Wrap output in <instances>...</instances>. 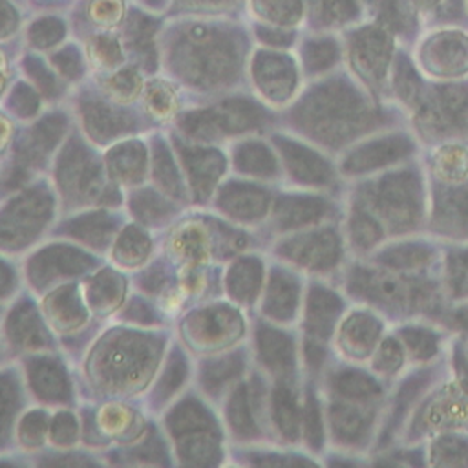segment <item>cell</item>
Here are the masks:
<instances>
[{
  "label": "cell",
  "mask_w": 468,
  "mask_h": 468,
  "mask_svg": "<svg viewBox=\"0 0 468 468\" xmlns=\"http://www.w3.org/2000/svg\"><path fill=\"white\" fill-rule=\"evenodd\" d=\"M349 287L366 298L382 302L397 307L422 305L430 300L431 291L424 283L410 282L399 276L380 274L373 271H355L351 276Z\"/></svg>",
  "instance_id": "6da1fadb"
},
{
  "label": "cell",
  "mask_w": 468,
  "mask_h": 468,
  "mask_svg": "<svg viewBox=\"0 0 468 468\" xmlns=\"http://www.w3.org/2000/svg\"><path fill=\"white\" fill-rule=\"evenodd\" d=\"M375 208L393 227H406L415 221L419 210V186L411 174H399L378 183L373 192Z\"/></svg>",
  "instance_id": "7a4b0ae2"
},
{
  "label": "cell",
  "mask_w": 468,
  "mask_h": 468,
  "mask_svg": "<svg viewBox=\"0 0 468 468\" xmlns=\"http://www.w3.org/2000/svg\"><path fill=\"white\" fill-rule=\"evenodd\" d=\"M411 150V144L400 137H393V139H384L373 144H367L366 148H360L356 152H353L344 168L347 172H360V170H369L375 168L378 165L384 163H391L393 159H399L402 155H406Z\"/></svg>",
  "instance_id": "3957f363"
},
{
  "label": "cell",
  "mask_w": 468,
  "mask_h": 468,
  "mask_svg": "<svg viewBox=\"0 0 468 468\" xmlns=\"http://www.w3.org/2000/svg\"><path fill=\"white\" fill-rule=\"evenodd\" d=\"M380 327L375 318L367 314H353L342 329V340L344 347L355 355V356H364L371 351L378 338Z\"/></svg>",
  "instance_id": "277c9868"
},
{
  "label": "cell",
  "mask_w": 468,
  "mask_h": 468,
  "mask_svg": "<svg viewBox=\"0 0 468 468\" xmlns=\"http://www.w3.org/2000/svg\"><path fill=\"white\" fill-rule=\"evenodd\" d=\"M435 174L446 181H459L468 174V154L461 148H442L433 159Z\"/></svg>",
  "instance_id": "5b68a950"
},
{
  "label": "cell",
  "mask_w": 468,
  "mask_h": 468,
  "mask_svg": "<svg viewBox=\"0 0 468 468\" xmlns=\"http://www.w3.org/2000/svg\"><path fill=\"white\" fill-rule=\"evenodd\" d=\"M426 413V426H448L463 417H468V400L459 399V395L450 393L448 399L433 402Z\"/></svg>",
  "instance_id": "8992f818"
},
{
  "label": "cell",
  "mask_w": 468,
  "mask_h": 468,
  "mask_svg": "<svg viewBox=\"0 0 468 468\" xmlns=\"http://www.w3.org/2000/svg\"><path fill=\"white\" fill-rule=\"evenodd\" d=\"M367 426V417L366 411L360 408H351V406H342L335 413V431L344 439V441H356Z\"/></svg>",
  "instance_id": "52a82bcc"
},
{
  "label": "cell",
  "mask_w": 468,
  "mask_h": 468,
  "mask_svg": "<svg viewBox=\"0 0 468 468\" xmlns=\"http://www.w3.org/2000/svg\"><path fill=\"white\" fill-rule=\"evenodd\" d=\"M338 391L351 400H367L380 393V388L366 375L347 371L338 378Z\"/></svg>",
  "instance_id": "ba28073f"
},
{
  "label": "cell",
  "mask_w": 468,
  "mask_h": 468,
  "mask_svg": "<svg viewBox=\"0 0 468 468\" xmlns=\"http://www.w3.org/2000/svg\"><path fill=\"white\" fill-rule=\"evenodd\" d=\"M431 260V252L419 245H402L382 254V261L391 267H422Z\"/></svg>",
  "instance_id": "9c48e42d"
},
{
  "label": "cell",
  "mask_w": 468,
  "mask_h": 468,
  "mask_svg": "<svg viewBox=\"0 0 468 468\" xmlns=\"http://www.w3.org/2000/svg\"><path fill=\"white\" fill-rule=\"evenodd\" d=\"M433 455L439 464H468V442L446 437L433 446Z\"/></svg>",
  "instance_id": "30bf717a"
},
{
  "label": "cell",
  "mask_w": 468,
  "mask_h": 468,
  "mask_svg": "<svg viewBox=\"0 0 468 468\" xmlns=\"http://www.w3.org/2000/svg\"><path fill=\"white\" fill-rule=\"evenodd\" d=\"M411 355L415 358H428L431 355H435L437 349V340L435 335H431L430 331L424 329H406L402 333Z\"/></svg>",
  "instance_id": "8fae6325"
},
{
  "label": "cell",
  "mask_w": 468,
  "mask_h": 468,
  "mask_svg": "<svg viewBox=\"0 0 468 468\" xmlns=\"http://www.w3.org/2000/svg\"><path fill=\"white\" fill-rule=\"evenodd\" d=\"M351 234L356 245L369 247L380 238V227L373 219H369L366 214L356 212L351 219Z\"/></svg>",
  "instance_id": "7c38bea8"
},
{
  "label": "cell",
  "mask_w": 468,
  "mask_h": 468,
  "mask_svg": "<svg viewBox=\"0 0 468 468\" xmlns=\"http://www.w3.org/2000/svg\"><path fill=\"white\" fill-rule=\"evenodd\" d=\"M402 362V351L400 347L397 346L395 340H386L378 353H377V358H375V366L378 371L382 373H391L395 371Z\"/></svg>",
  "instance_id": "4fadbf2b"
},
{
  "label": "cell",
  "mask_w": 468,
  "mask_h": 468,
  "mask_svg": "<svg viewBox=\"0 0 468 468\" xmlns=\"http://www.w3.org/2000/svg\"><path fill=\"white\" fill-rule=\"evenodd\" d=\"M446 205V210L453 212V225L468 230V190L453 194Z\"/></svg>",
  "instance_id": "5bb4252c"
},
{
  "label": "cell",
  "mask_w": 468,
  "mask_h": 468,
  "mask_svg": "<svg viewBox=\"0 0 468 468\" xmlns=\"http://www.w3.org/2000/svg\"><path fill=\"white\" fill-rule=\"evenodd\" d=\"M452 285L459 294H468V252L452 260Z\"/></svg>",
  "instance_id": "9a60e30c"
},
{
  "label": "cell",
  "mask_w": 468,
  "mask_h": 468,
  "mask_svg": "<svg viewBox=\"0 0 468 468\" xmlns=\"http://www.w3.org/2000/svg\"><path fill=\"white\" fill-rule=\"evenodd\" d=\"M463 366H464V369L468 371V347L464 349V355H463Z\"/></svg>",
  "instance_id": "2e32d148"
},
{
  "label": "cell",
  "mask_w": 468,
  "mask_h": 468,
  "mask_svg": "<svg viewBox=\"0 0 468 468\" xmlns=\"http://www.w3.org/2000/svg\"><path fill=\"white\" fill-rule=\"evenodd\" d=\"M461 324H463V325L468 329V313H464V314L461 316Z\"/></svg>",
  "instance_id": "e0dca14e"
}]
</instances>
